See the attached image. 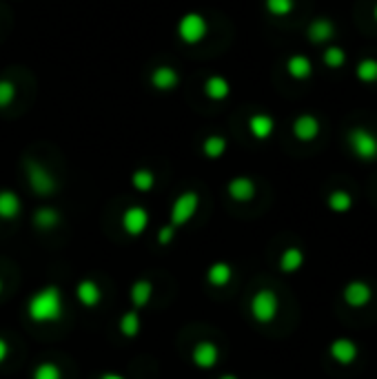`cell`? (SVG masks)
<instances>
[{
	"mask_svg": "<svg viewBox=\"0 0 377 379\" xmlns=\"http://www.w3.org/2000/svg\"><path fill=\"white\" fill-rule=\"evenodd\" d=\"M64 313V299L62 291L58 286H45L36 291L27 302V317L34 324H53L60 321Z\"/></svg>",
	"mask_w": 377,
	"mask_h": 379,
	"instance_id": "obj_1",
	"label": "cell"
},
{
	"mask_svg": "<svg viewBox=\"0 0 377 379\" xmlns=\"http://www.w3.org/2000/svg\"><path fill=\"white\" fill-rule=\"evenodd\" d=\"M249 310H251V317L256 319L258 324H271V321L276 319L278 313H280L278 293L271 291V289H262L258 293H253Z\"/></svg>",
	"mask_w": 377,
	"mask_h": 379,
	"instance_id": "obj_2",
	"label": "cell"
},
{
	"mask_svg": "<svg viewBox=\"0 0 377 379\" xmlns=\"http://www.w3.org/2000/svg\"><path fill=\"white\" fill-rule=\"evenodd\" d=\"M346 140L357 160H362V162H373V160H377V136L371 129L353 127L348 131Z\"/></svg>",
	"mask_w": 377,
	"mask_h": 379,
	"instance_id": "obj_3",
	"label": "cell"
},
{
	"mask_svg": "<svg viewBox=\"0 0 377 379\" xmlns=\"http://www.w3.org/2000/svg\"><path fill=\"white\" fill-rule=\"evenodd\" d=\"M197 204H200V197L193 191H186L175 197V202L171 206V224L175 229L193 220V215L197 213Z\"/></svg>",
	"mask_w": 377,
	"mask_h": 379,
	"instance_id": "obj_4",
	"label": "cell"
},
{
	"mask_svg": "<svg viewBox=\"0 0 377 379\" xmlns=\"http://www.w3.org/2000/svg\"><path fill=\"white\" fill-rule=\"evenodd\" d=\"M342 299L346 306H351L355 310H360L364 306H369L373 302V289L369 282L364 280H351L342 289Z\"/></svg>",
	"mask_w": 377,
	"mask_h": 379,
	"instance_id": "obj_5",
	"label": "cell"
},
{
	"mask_svg": "<svg viewBox=\"0 0 377 379\" xmlns=\"http://www.w3.org/2000/svg\"><path fill=\"white\" fill-rule=\"evenodd\" d=\"M27 178H29V186H32V191L36 195H51L56 188H58V184H56V180L51 178V173L47 171V169L42 164H38V162H27Z\"/></svg>",
	"mask_w": 377,
	"mask_h": 379,
	"instance_id": "obj_6",
	"label": "cell"
},
{
	"mask_svg": "<svg viewBox=\"0 0 377 379\" xmlns=\"http://www.w3.org/2000/svg\"><path fill=\"white\" fill-rule=\"evenodd\" d=\"M328 355L337 366H353L360 357V346L351 337H335L328 346Z\"/></svg>",
	"mask_w": 377,
	"mask_h": 379,
	"instance_id": "obj_7",
	"label": "cell"
},
{
	"mask_svg": "<svg viewBox=\"0 0 377 379\" xmlns=\"http://www.w3.org/2000/svg\"><path fill=\"white\" fill-rule=\"evenodd\" d=\"M206 32H209V25H206V21L200 14H186L180 21V25H178V36H180L186 45L200 42L206 36Z\"/></svg>",
	"mask_w": 377,
	"mask_h": 379,
	"instance_id": "obj_8",
	"label": "cell"
},
{
	"mask_svg": "<svg viewBox=\"0 0 377 379\" xmlns=\"http://www.w3.org/2000/svg\"><path fill=\"white\" fill-rule=\"evenodd\" d=\"M191 362L195 368H200V371H211V368H215L220 362V348L213 342H209V339L197 342L191 350Z\"/></svg>",
	"mask_w": 377,
	"mask_h": 379,
	"instance_id": "obj_9",
	"label": "cell"
},
{
	"mask_svg": "<svg viewBox=\"0 0 377 379\" xmlns=\"http://www.w3.org/2000/svg\"><path fill=\"white\" fill-rule=\"evenodd\" d=\"M149 226V211L145 206H129L122 213V229L131 238H140Z\"/></svg>",
	"mask_w": 377,
	"mask_h": 379,
	"instance_id": "obj_10",
	"label": "cell"
},
{
	"mask_svg": "<svg viewBox=\"0 0 377 379\" xmlns=\"http://www.w3.org/2000/svg\"><path fill=\"white\" fill-rule=\"evenodd\" d=\"M319 131H322V125L313 113H302L293 120V136L300 142H313L319 136Z\"/></svg>",
	"mask_w": 377,
	"mask_h": 379,
	"instance_id": "obj_11",
	"label": "cell"
},
{
	"mask_svg": "<svg viewBox=\"0 0 377 379\" xmlns=\"http://www.w3.org/2000/svg\"><path fill=\"white\" fill-rule=\"evenodd\" d=\"M226 191L235 202H251L256 197V182L247 175H238L226 184Z\"/></svg>",
	"mask_w": 377,
	"mask_h": 379,
	"instance_id": "obj_12",
	"label": "cell"
},
{
	"mask_svg": "<svg viewBox=\"0 0 377 379\" xmlns=\"http://www.w3.org/2000/svg\"><path fill=\"white\" fill-rule=\"evenodd\" d=\"M335 36V23L328 21V18H317L308 25L306 29V38L313 45H326L331 42V38Z\"/></svg>",
	"mask_w": 377,
	"mask_h": 379,
	"instance_id": "obj_13",
	"label": "cell"
},
{
	"mask_svg": "<svg viewBox=\"0 0 377 379\" xmlns=\"http://www.w3.org/2000/svg\"><path fill=\"white\" fill-rule=\"evenodd\" d=\"M75 297L84 308H96L102 299V291L93 280H80L75 286Z\"/></svg>",
	"mask_w": 377,
	"mask_h": 379,
	"instance_id": "obj_14",
	"label": "cell"
},
{
	"mask_svg": "<svg viewBox=\"0 0 377 379\" xmlns=\"http://www.w3.org/2000/svg\"><path fill=\"white\" fill-rule=\"evenodd\" d=\"M304 260H306L304 251H302L300 246H289V249L282 251L278 267L282 273H287V276H295V273L304 267Z\"/></svg>",
	"mask_w": 377,
	"mask_h": 379,
	"instance_id": "obj_15",
	"label": "cell"
},
{
	"mask_svg": "<svg viewBox=\"0 0 377 379\" xmlns=\"http://www.w3.org/2000/svg\"><path fill=\"white\" fill-rule=\"evenodd\" d=\"M129 297H131V304H134L136 310H145L149 306L151 297H154V284L149 280H138L134 282V286L129 291Z\"/></svg>",
	"mask_w": 377,
	"mask_h": 379,
	"instance_id": "obj_16",
	"label": "cell"
},
{
	"mask_svg": "<svg viewBox=\"0 0 377 379\" xmlns=\"http://www.w3.org/2000/svg\"><path fill=\"white\" fill-rule=\"evenodd\" d=\"M233 280V267L229 262H213L209 269H206V282L215 289L226 286Z\"/></svg>",
	"mask_w": 377,
	"mask_h": 379,
	"instance_id": "obj_17",
	"label": "cell"
},
{
	"mask_svg": "<svg viewBox=\"0 0 377 379\" xmlns=\"http://www.w3.org/2000/svg\"><path fill=\"white\" fill-rule=\"evenodd\" d=\"M23 211L21 197L14 191H0V220L5 222H14Z\"/></svg>",
	"mask_w": 377,
	"mask_h": 379,
	"instance_id": "obj_18",
	"label": "cell"
},
{
	"mask_svg": "<svg viewBox=\"0 0 377 379\" xmlns=\"http://www.w3.org/2000/svg\"><path fill=\"white\" fill-rule=\"evenodd\" d=\"M273 129H276V122L267 113H256V116L249 118V131L256 140H267L271 138Z\"/></svg>",
	"mask_w": 377,
	"mask_h": 379,
	"instance_id": "obj_19",
	"label": "cell"
},
{
	"mask_svg": "<svg viewBox=\"0 0 377 379\" xmlns=\"http://www.w3.org/2000/svg\"><path fill=\"white\" fill-rule=\"evenodd\" d=\"M287 71L291 78H295V80H306L313 75V64H311V60L306 58V56H291V58L287 60Z\"/></svg>",
	"mask_w": 377,
	"mask_h": 379,
	"instance_id": "obj_20",
	"label": "cell"
},
{
	"mask_svg": "<svg viewBox=\"0 0 377 379\" xmlns=\"http://www.w3.org/2000/svg\"><path fill=\"white\" fill-rule=\"evenodd\" d=\"M326 206H328V211H333L337 215L348 213L353 208V195L348 191H344V188H335V191L328 193Z\"/></svg>",
	"mask_w": 377,
	"mask_h": 379,
	"instance_id": "obj_21",
	"label": "cell"
},
{
	"mask_svg": "<svg viewBox=\"0 0 377 379\" xmlns=\"http://www.w3.org/2000/svg\"><path fill=\"white\" fill-rule=\"evenodd\" d=\"M60 224V213L51 206H42L34 213V226L40 231H51Z\"/></svg>",
	"mask_w": 377,
	"mask_h": 379,
	"instance_id": "obj_22",
	"label": "cell"
},
{
	"mask_svg": "<svg viewBox=\"0 0 377 379\" xmlns=\"http://www.w3.org/2000/svg\"><path fill=\"white\" fill-rule=\"evenodd\" d=\"M118 328H120V335L127 337V339H134L140 328H143V321H140V313L138 310H129L125 315L120 317L118 321Z\"/></svg>",
	"mask_w": 377,
	"mask_h": 379,
	"instance_id": "obj_23",
	"label": "cell"
},
{
	"mask_svg": "<svg viewBox=\"0 0 377 379\" xmlns=\"http://www.w3.org/2000/svg\"><path fill=\"white\" fill-rule=\"evenodd\" d=\"M151 82H154L156 89L169 91V89H173L178 84V73L171 67H160V69H156L154 75H151Z\"/></svg>",
	"mask_w": 377,
	"mask_h": 379,
	"instance_id": "obj_24",
	"label": "cell"
},
{
	"mask_svg": "<svg viewBox=\"0 0 377 379\" xmlns=\"http://www.w3.org/2000/svg\"><path fill=\"white\" fill-rule=\"evenodd\" d=\"M357 80L364 84H375L377 82V58H362L355 67Z\"/></svg>",
	"mask_w": 377,
	"mask_h": 379,
	"instance_id": "obj_25",
	"label": "cell"
},
{
	"mask_svg": "<svg viewBox=\"0 0 377 379\" xmlns=\"http://www.w3.org/2000/svg\"><path fill=\"white\" fill-rule=\"evenodd\" d=\"M204 89H206V96L213 98V100H224L231 91L229 82H226L224 78H220V75H213V78L206 80Z\"/></svg>",
	"mask_w": 377,
	"mask_h": 379,
	"instance_id": "obj_26",
	"label": "cell"
},
{
	"mask_svg": "<svg viewBox=\"0 0 377 379\" xmlns=\"http://www.w3.org/2000/svg\"><path fill=\"white\" fill-rule=\"evenodd\" d=\"M322 60H324V64L328 69H342L346 64V51L342 49V47L331 45V47H326L324 49Z\"/></svg>",
	"mask_w": 377,
	"mask_h": 379,
	"instance_id": "obj_27",
	"label": "cell"
},
{
	"mask_svg": "<svg viewBox=\"0 0 377 379\" xmlns=\"http://www.w3.org/2000/svg\"><path fill=\"white\" fill-rule=\"evenodd\" d=\"M131 184H134L136 191L147 193V191H151V188H154L156 175H154V171H149V169H138V171L131 175Z\"/></svg>",
	"mask_w": 377,
	"mask_h": 379,
	"instance_id": "obj_28",
	"label": "cell"
},
{
	"mask_svg": "<svg viewBox=\"0 0 377 379\" xmlns=\"http://www.w3.org/2000/svg\"><path fill=\"white\" fill-rule=\"evenodd\" d=\"M202 151H204V156L211 158V160L220 158V156H224V151H226V140L222 136H209L204 140Z\"/></svg>",
	"mask_w": 377,
	"mask_h": 379,
	"instance_id": "obj_29",
	"label": "cell"
},
{
	"mask_svg": "<svg viewBox=\"0 0 377 379\" xmlns=\"http://www.w3.org/2000/svg\"><path fill=\"white\" fill-rule=\"evenodd\" d=\"M264 5H267V12L271 16L284 18L295 9V0H264Z\"/></svg>",
	"mask_w": 377,
	"mask_h": 379,
	"instance_id": "obj_30",
	"label": "cell"
},
{
	"mask_svg": "<svg viewBox=\"0 0 377 379\" xmlns=\"http://www.w3.org/2000/svg\"><path fill=\"white\" fill-rule=\"evenodd\" d=\"M32 379H62V371L58 364L53 362H42L34 368Z\"/></svg>",
	"mask_w": 377,
	"mask_h": 379,
	"instance_id": "obj_31",
	"label": "cell"
},
{
	"mask_svg": "<svg viewBox=\"0 0 377 379\" xmlns=\"http://www.w3.org/2000/svg\"><path fill=\"white\" fill-rule=\"evenodd\" d=\"M14 96H16L14 84L9 80H0V107H7V104L14 100Z\"/></svg>",
	"mask_w": 377,
	"mask_h": 379,
	"instance_id": "obj_32",
	"label": "cell"
},
{
	"mask_svg": "<svg viewBox=\"0 0 377 379\" xmlns=\"http://www.w3.org/2000/svg\"><path fill=\"white\" fill-rule=\"evenodd\" d=\"M173 238H175V226L173 224H167V226H162V229L158 231V244L167 246V244L173 242Z\"/></svg>",
	"mask_w": 377,
	"mask_h": 379,
	"instance_id": "obj_33",
	"label": "cell"
},
{
	"mask_svg": "<svg viewBox=\"0 0 377 379\" xmlns=\"http://www.w3.org/2000/svg\"><path fill=\"white\" fill-rule=\"evenodd\" d=\"M7 357H9V344L5 337H0V364L7 362Z\"/></svg>",
	"mask_w": 377,
	"mask_h": 379,
	"instance_id": "obj_34",
	"label": "cell"
},
{
	"mask_svg": "<svg viewBox=\"0 0 377 379\" xmlns=\"http://www.w3.org/2000/svg\"><path fill=\"white\" fill-rule=\"evenodd\" d=\"M100 379H127V377H122L120 373H102Z\"/></svg>",
	"mask_w": 377,
	"mask_h": 379,
	"instance_id": "obj_35",
	"label": "cell"
},
{
	"mask_svg": "<svg viewBox=\"0 0 377 379\" xmlns=\"http://www.w3.org/2000/svg\"><path fill=\"white\" fill-rule=\"evenodd\" d=\"M218 379H240L238 375H229V373H226V375H222V377H218Z\"/></svg>",
	"mask_w": 377,
	"mask_h": 379,
	"instance_id": "obj_36",
	"label": "cell"
},
{
	"mask_svg": "<svg viewBox=\"0 0 377 379\" xmlns=\"http://www.w3.org/2000/svg\"><path fill=\"white\" fill-rule=\"evenodd\" d=\"M373 21L377 23V3H375V7H373Z\"/></svg>",
	"mask_w": 377,
	"mask_h": 379,
	"instance_id": "obj_37",
	"label": "cell"
},
{
	"mask_svg": "<svg viewBox=\"0 0 377 379\" xmlns=\"http://www.w3.org/2000/svg\"><path fill=\"white\" fill-rule=\"evenodd\" d=\"M0 293H3V280H0Z\"/></svg>",
	"mask_w": 377,
	"mask_h": 379,
	"instance_id": "obj_38",
	"label": "cell"
}]
</instances>
